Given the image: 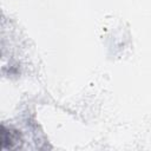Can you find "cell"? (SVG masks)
Here are the masks:
<instances>
[{"label":"cell","mask_w":151,"mask_h":151,"mask_svg":"<svg viewBox=\"0 0 151 151\" xmlns=\"http://www.w3.org/2000/svg\"><path fill=\"white\" fill-rule=\"evenodd\" d=\"M1 145L4 149L5 147H9V149L17 147L18 145H20L19 134L15 131H12V130L6 131V129L2 127V130H1Z\"/></svg>","instance_id":"cell-1"}]
</instances>
